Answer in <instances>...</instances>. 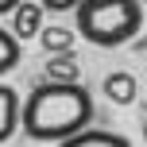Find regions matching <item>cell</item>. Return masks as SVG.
Returning <instances> with one entry per match:
<instances>
[{
	"mask_svg": "<svg viewBox=\"0 0 147 147\" xmlns=\"http://www.w3.org/2000/svg\"><path fill=\"white\" fill-rule=\"evenodd\" d=\"M39 47H43L47 54H70L74 51V31L66 23H47V27L39 31Z\"/></svg>",
	"mask_w": 147,
	"mask_h": 147,
	"instance_id": "8992f818",
	"label": "cell"
},
{
	"mask_svg": "<svg viewBox=\"0 0 147 147\" xmlns=\"http://www.w3.org/2000/svg\"><path fill=\"white\" fill-rule=\"evenodd\" d=\"M43 12H47V8L39 4V0H23V4L12 12V35L16 39H39V31L47 27Z\"/></svg>",
	"mask_w": 147,
	"mask_h": 147,
	"instance_id": "3957f363",
	"label": "cell"
},
{
	"mask_svg": "<svg viewBox=\"0 0 147 147\" xmlns=\"http://www.w3.org/2000/svg\"><path fill=\"white\" fill-rule=\"evenodd\" d=\"M20 4H23V0H0V16H12Z\"/></svg>",
	"mask_w": 147,
	"mask_h": 147,
	"instance_id": "8fae6325",
	"label": "cell"
},
{
	"mask_svg": "<svg viewBox=\"0 0 147 147\" xmlns=\"http://www.w3.org/2000/svg\"><path fill=\"white\" fill-rule=\"evenodd\" d=\"M39 4H43L47 12H78L81 0H39Z\"/></svg>",
	"mask_w": 147,
	"mask_h": 147,
	"instance_id": "30bf717a",
	"label": "cell"
},
{
	"mask_svg": "<svg viewBox=\"0 0 147 147\" xmlns=\"http://www.w3.org/2000/svg\"><path fill=\"white\" fill-rule=\"evenodd\" d=\"M54 147H132L120 132H105V128H85V132L70 136V140L54 143Z\"/></svg>",
	"mask_w": 147,
	"mask_h": 147,
	"instance_id": "5b68a950",
	"label": "cell"
},
{
	"mask_svg": "<svg viewBox=\"0 0 147 147\" xmlns=\"http://www.w3.org/2000/svg\"><path fill=\"white\" fill-rule=\"evenodd\" d=\"M78 35L93 47H120L140 35L143 4L140 0H81L78 12Z\"/></svg>",
	"mask_w": 147,
	"mask_h": 147,
	"instance_id": "7a4b0ae2",
	"label": "cell"
},
{
	"mask_svg": "<svg viewBox=\"0 0 147 147\" xmlns=\"http://www.w3.org/2000/svg\"><path fill=\"white\" fill-rule=\"evenodd\" d=\"M16 66H20V39L8 27H0V78L8 70H16Z\"/></svg>",
	"mask_w": 147,
	"mask_h": 147,
	"instance_id": "9c48e42d",
	"label": "cell"
},
{
	"mask_svg": "<svg viewBox=\"0 0 147 147\" xmlns=\"http://www.w3.org/2000/svg\"><path fill=\"white\" fill-rule=\"evenodd\" d=\"M101 89H105V97H109L112 105H132V101H136V78H132V74H124V70L109 74Z\"/></svg>",
	"mask_w": 147,
	"mask_h": 147,
	"instance_id": "52a82bcc",
	"label": "cell"
},
{
	"mask_svg": "<svg viewBox=\"0 0 147 147\" xmlns=\"http://www.w3.org/2000/svg\"><path fill=\"white\" fill-rule=\"evenodd\" d=\"M93 124V97L81 81H47L23 101V132L39 143H62Z\"/></svg>",
	"mask_w": 147,
	"mask_h": 147,
	"instance_id": "6da1fadb",
	"label": "cell"
},
{
	"mask_svg": "<svg viewBox=\"0 0 147 147\" xmlns=\"http://www.w3.org/2000/svg\"><path fill=\"white\" fill-rule=\"evenodd\" d=\"M143 4H147V0H143Z\"/></svg>",
	"mask_w": 147,
	"mask_h": 147,
	"instance_id": "4fadbf2b",
	"label": "cell"
},
{
	"mask_svg": "<svg viewBox=\"0 0 147 147\" xmlns=\"http://www.w3.org/2000/svg\"><path fill=\"white\" fill-rule=\"evenodd\" d=\"M23 124V101L16 97L12 85H0V143L12 140V132Z\"/></svg>",
	"mask_w": 147,
	"mask_h": 147,
	"instance_id": "277c9868",
	"label": "cell"
},
{
	"mask_svg": "<svg viewBox=\"0 0 147 147\" xmlns=\"http://www.w3.org/2000/svg\"><path fill=\"white\" fill-rule=\"evenodd\" d=\"M143 140H147V120H143Z\"/></svg>",
	"mask_w": 147,
	"mask_h": 147,
	"instance_id": "7c38bea8",
	"label": "cell"
},
{
	"mask_svg": "<svg viewBox=\"0 0 147 147\" xmlns=\"http://www.w3.org/2000/svg\"><path fill=\"white\" fill-rule=\"evenodd\" d=\"M47 81H81L74 54H51L47 58Z\"/></svg>",
	"mask_w": 147,
	"mask_h": 147,
	"instance_id": "ba28073f",
	"label": "cell"
}]
</instances>
